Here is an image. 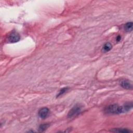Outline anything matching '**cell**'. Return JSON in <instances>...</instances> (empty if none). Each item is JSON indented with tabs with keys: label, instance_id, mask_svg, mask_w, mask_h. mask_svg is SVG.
Returning a JSON list of instances; mask_svg holds the SVG:
<instances>
[{
	"label": "cell",
	"instance_id": "obj_3",
	"mask_svg": "<svg viewBox=\"0 0 133 133\" xmlns=\"http://www.w3.org/2000/svg\"><path fill=\"white\" fill-rule=\"evenodd\" d=\"M20 39V35L15 31H13L8 36V41L10 43H16Z\"/></svg>",
	"mask_w": 133,
	"mask_h": 133
},
{
	"label": "cell",
	"instance_id": "obj_8",
	"mask_svg": "<svg viewBox=\"0 0 133 133\" xmlns=\"http://www.w3.org/2000/svg\"><path fill=\"white\" fill-rule=\"evenodd\" d=\"M132 24H133L132 22H128L126 23L124 25V30L127 32H131L132 30Z\"/></svg>",
	"mask_w": 133,
	"mask_h": 133
},
{
	"label": "cell",
	"instance_id": "obj_7",
	"mask_svg": "<svg viewBox=\"0 0 133 133\" xmlns=\"http://www.w3.org/2000/svg\"><path fill=\"white\" fill-rule=\"evenodd\" d=\"M112 48V45L110 42H107L104 44L102 48V51L103 52H107L110 51Z\"/></svg>",
	"mask_w": 133,
	"mask_h": 133
},
{
	"label": "cell",
	"instance_id": "obj_5",
	"mask_svg": "<svg viewBox=\"0 0 133 133\" xmlns=\"http://www.w3.org/2000/svg\"><path fill=\"white\" fill-rule=\"evenodd\" d=\"M120 85L124 89H132V85L131 83L127 79H122L120 82Z\"/></svg>",
	"mask_w": 133,
	"mask_h": 133
},
{
	"label": "cell",
	"instance_id": "obj_1",
	"mask_svg": "<svg viewBox=\"0 0 133 133\" xmlns=\"http://www.w3.org/2000/svg\"><path fill=\"white\" fill-rule=\"evenodd\" d=\"M132 108V103L129 102L120 106L116 104L109 105L105 108L104 111L109 114H118L129 111Z\"/></svg>",
	"mask_w": 133,
	"mask_h": 133
},
{
	"label": "cell",
	"instance_id": "obj_6",
	"mask_svg": "<svg viewBox=\"0 0 133 133\" xmlns=\"http://www.w3.org/2000/svg\"><path fill=\"white\" fill-rule=\"evenodd\" d=\"M111 132H122V133H129L131 132L132 131L127 128H113L111 130Z\"/></svg>",
	"mask_w": 133,
	"mask_h": 133
},
{
	"label": "cell",
	"instance_id": "obj_2",
	"mask_svg": "<svg viewBox=\"0 0 133 133\" xmlns=\"http://www.w3.org/2000/svg\"><path fill=\"white\" fill-rule=\"evenodd\" d=\"M81 109H82V107L80 105L76 104L69 111L67 115L68 117L72 118L73 117L76 116L81 112Z\"/></svg>",
	"mask_w": 133,
	"mask_h": 133
},
{
	"label": "cell",
	"instance_id": "obj_10",
	"mask_svg": "<svg viewBox=\"0 0 133 133\" xmlns=\"http://www.w3.org/2000/svg\"><path fill=\"white\" fill-rule=\"evenodd\" d=\"M68 89H69V87H64V88L61 89L60 90V91H59L58 94L57 95L56 97L58 98V97H59L60 96L63 95L64 94H65L68 90Z\"/></svg>",
	"mask_w": 133,
	"mask_h": 133
},
{
	"label": "cell",
	"instance_id": "obj_9",
	"mask_svg": "<svg viewBox=\"0 0 133 133\" xmlns=\"http://www.w3.org/2000/svg\"><path fill=\"white\" fill-rule=\"evenodd\" d=\"M49 126V124H41L38 128V130L40 132H43L44 131H45V130L47 129V128Z\"/></svg>",
	"mask_w": 133,
	"mask_h": 133
},
{
	"label": "cell",
	"instance_id": "obj_11",
	"mask_svg": "<svg viewBox=\"0 0 133 133\" xmlns=\"http://www.w3.org/2000/svg\"><path fill=\"white\" fill-rule=\"evenodd\" d=\"M121 39V36L120 35H118L116 37V41L117 42H119Z\"/></svg>",
	"mask_w": 133,
	"mask_h": 133
},
{
	"label": "cell",
	"instance_id": "obj_4",
	"mask_svg": "<svg viewBox=\"0 0 133 133\" xmlns=\"http://www.w3.org/2000/svg\"><path fill=\"white\" fill-rule=\"evenodd\" d=\"M49 113V110L48 109V108L46 107H44L41 108L38 111V114L40 118L42 119H45L48 116Z\"/></svg>",
	"mask_w": 133,
	"mask_h": 133
}]
</instances>
